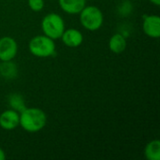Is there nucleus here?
<instances>
[{"mask_svg":"<svg viewBox=\"0 0 160 160\" xmlns=\"http://www.w3.org/2000/svg\"><path fill=\"white\" fill-rule=\"evenodd\" d=\"M47 124L46 113L38 108H25L20 112V126L29 133L42 130Z\"/></svg>","mask_w":160,"mask_h":160,"instance_id":"f257e3e1","label":"nucleus"},{"mask_svg":"<svg viewBox=\"0 0 160 160\" xmlns=\"http://www.w3.org/2000/svg\"><path fill=\"white\" fill-rule=\"evenodd\" d=\"M54 40L45 35H38L32 38L28 43L31 54L39 58H47L55 54Z\"/></svg>","mask_w":160,"mask_h":160,"instance_id":"f03ea898","label":"nucleus"},{"mask_svg":"<svg viewBox=\"0 0 160 160\" xmlns=\"http://www.w3.org/2000/svg\"><path fill=\"white\" fill-rule=\"evenodd\" d=\"M79 15L81 24L88 31L98 30L104 22V15L102 11L96 6H85Z\"/></svg>","mask_w":160,"mask_h":160,"instance_id":"7ed1b4c3","label":"nucleus"},{"mask_svg":"<svg viewBox=\"0 0 160 160\" xmlns=\"http://www.w3.org/2000/svg\"><path fill=\"white\" fill-rule=\"evenodd\" d=\"M41 29L45 36L55 40L61 38L65 31V22L57 13H49L41 21Z\"/></svg>","mask_w":160,"mask_h":160,"instance_id":"20e7f679","label":"nucleus"},{"mask_svg":"<svg viewBox=\"0 0 160 160\" xmlns=\"http://www.w3.org/2000/svg\"><path fill=\"white\" fill-rule=\"evenodd\" d=\"M18 53V44L11 37L0 38V60L2 62L12 61Z\"/></svg>","mask_w":160,"mask_h":160,"instance_id":"39448f33","label":"nucleus"},{"mask_svg":"<svg viewBox=\"0 0 160 160\" xmlns=\"http://www.w3.org/2000/svg\"><path fill=\"white\" fill-rule=\"evenodd\" d=\"M143 33L152 38H158L160 37V18L158 15H145L142 20Z\"/></svg>","mask_w":160,"mask_h":160,"instance_id":"423d86ee","label":"nucleus"},{"mask_svg":"<svg viewBox=\"0 0 160 160\" xmlns=\"http://www.w3.org/2000/svg\"><path fill=\"white\" fill-rule=\"evenodd\" d=\"M20 126V113L12 109L6 110L0 114V128L5 130H13Z\"/></svg>","mask_w":160,"mask_h":160,"instance_id":"0eeeda50","label":"nucleus"},{"mask_svg":"<svg viewBox=\"0 0 160 160\" xmlns=\"http://www.w3.org/2000/svg\"><path fill=\"white\" fill-rule=\"evenodd\" d=\"M62 42L69 48H77L82 45L83 41V36L81 31L75 28L65 29L61 38Z\"/></svg>","mask_w":160,"mask_h":160,"instance_id":"6e6552de","label":"nucleus"},{"mask_svg":"<svg viewBox=\"0 0 160 160\" xmlns=\"http://www.w3.org/2000/svg\"><path fill=\"white\" fill-rule=\"evenodd\" d=\"M86 0H58L61 9L70 15L79 14L86 6Z\"/></svg>","mask_w":160,"mask_h":160,"instance_id":"1a4fd4ad","label":"nucleus"},{"mask_svg":"<svg viewBox=\"0 0 160 160\" xmlns=\"http://www.w3.org/2000/svg\"><path fill=\"white\" fill-rule=\"evenodd\" d=\"M109 48L115 54L122 53L127 49V40L124 35L120 33L113 34L109 40Z\"/></svg>","mask_w":160,"mask_h":160,"instance_id":"9d476101","label":"nucleus"},{"mask_svg":"<svg viewBox=\"0 0 160 160\" xmlns=\"http://www.w3.org/2000/svg\"><path fill=\"white\" fill-rule=\"evenodd\" d=\"M144 156L148 160H160V142L153 140L144 148Z\"/></svg>","mask_w":160,"mask_h":160,"instance_id":"9b49d317","label":"nucleus"},{"mask_svg":"<svg viewBox=\"0 0 160 160\" xmlns=\"http://www.w3.org/2000/svg\"><path fill=\"white\" fill-rule=\"evenodd\" d=\"M8 103L12 110L18 112L19 113L26 108L23 98L18 93H13L9 95L8 98Z\"/></svg>","mask_w":160,"mask_h":160,"instance_id":"f8f14e48","label":"nucleus"},{"mask_svg":"<svg viewBox=\"0 0 160 160\" xmlns=\"http://www.w3.org/2000/svg\"><path fill=\"white\" fill-rule=\"evenodd\" d=\"M0 74L6 79H14L17 75V67L11 61L2 62L0 65Z\"/></svg>","mask_w":160,"mask_h":160,"instance_id":"ddd939ff","label":"nucleus"},{"mask_svg":"<svg viewBox=\"0 0 160 160\" xmlns=\"http://www.w3.org/2000/svg\"><path fill=\"white\" fill-rule=\"evenodd\" d=\"M44 0H28V6L35 12L41 11L44 8Z\"/></svg>","mask_w":160,"mask_h":160,"instance_id":"4468645a","label":"nucleus"},{"mask_svg":"<svg viewBox=\"0 0 160 160\" xmlns=\"http://www.w3.org/2000/svg\"><path fill=\"white\" fill-rule=\"evenodd\" d=\"M5 159H6V153H5V151L0 147V160Z\"/></svg>","mask_w":160,"mask_h":160,"instance_id":"2eb2a0df","label":"nucleus"},{"mask_svg":"<svg viewBox=\"0 0 160 160\" xmlns=\"http://www.w3.org/2000/svg\"><path fill=\"white\" fill-rule=\"evenodd\" d=\"M149 1L156 6H159L160 5V0H149Z\"/></svg>","mask_w":160,"mask_h":160,"instance_id":"dca6fc26","label":"nucleus"},{"mask_svg":"<svg viewBox=\"0 0 160 160\" xmlns=\"http://www.w3.org/2000/svg\"><path fill=\"white\" fill-rule=\"evenodd\" d=\"M1 63H2V61H1V60H0V65H1Z\"/></svg>","mask_w":160,"mask_h":160,"instance_id":"f3484780","label":"nucleus"}]
</instances>
